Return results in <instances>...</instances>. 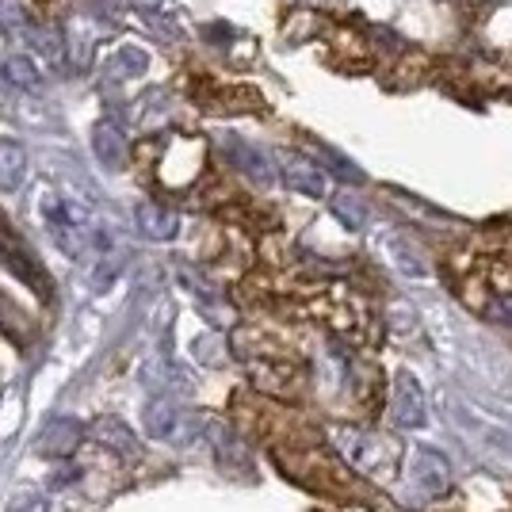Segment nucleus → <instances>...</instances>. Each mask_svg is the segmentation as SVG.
Here are the masks:
<instances>
[{"instance_id": "nucleus-1", "label": "nucleus", "mask_w": 512, "mask_h": 512, "mask_svg": "<svg viewBox=\"0 0 512 512\" xmlns=\"http://www.w3.org/2000/svg\"><path fill=\"white\" fill-rule=\"evenodd\" d=\"M85 436L96 444V448L104 451V455L119 459L123 467H130V463H138V459H142V444H138V436H134L119 417H100V421H92V428H85Z\"/></svg>"}, {"instance_id": "nucleus-2", "label": "nucleus", "mask_w": 512, "mask_h": 512, "mask_svg": "<svg viewBox=\"0 0 512 512\" xmlns=\"http://www.w3.org/2000/svg\"><path fill=\"white\" fill-rule=\"evenodd\" d=\"M146 428H150L153 440H165V444H180V440H192L195 432H203V421L184 417L172 402H153L146 409Z\"/></svg>"}, {"instance_id": "nucleus-3", "label": "nucleus", "mask_w": 512, "mask_h": 512, "mask_svg": "<svg viewBox=\"0 0 512 512\" xmlns=\"http://www.w3.org/2000/svg\"><path fill=\"white\" fill-rule=\"evenodd\" d=\"M390 417H394V425L402 428H417L425 425V394H421V386L417 379L402 371L398 379H394V390H390Z\"/></svg>"}, {"instance_id": "nucleus-4", "label": "nucleus", "mask_w": 512, "mask_h": 512, "mask_svg": "<svg viewBox=\"0 0 512 512\" xmlns=\"http://www.w3.org/2000/svg\"><path fill=\"white\" fill-rule=\"evenodd\" d=\"M409 474H413V486L421 490V497H440V493L451 486V467L444 455L436 451H413V463H409Z\"/></svg>"}, {"instance_id": "nucleus-5", "label": "nucleus", "mask_w": 512, "mask_h": 512, "mask_svg": "<svg viewBox=\"0 0 512 512\" xmlns=\"http://www.w3.org/2000/svg\"><path fill=\"white\" fill-rule=\"evenodd\" d=\"M283 184L295 195H306V199H325L329 195V176L321 165L306 161V157H287L283 161Z\"/></svg>"}, {"instance_id": "nucleus-6", "label": "nucleus", "mask_w": 512, "mask_h": 512, "mask_svg": "<svg viewBox=\"0 0 512 512\" xmlns=\"http://www.w3.org/2000/svg\"><path fill=\"white\" fill-rule=\"evenodd\" d=\"M337 451H341L352 467L367 470V474L379 470V455H383L379 440L367 436V432H356V428H337Z\"/></svg>"}, {"instance_id": "nucleus-7", "label": "nucleus", "mask_w": 512, "mask_h": 512, "mask_svg": "<svg viewBox=\"0 0 512 512\" xmlns=\"http://www.w3.org/2000/svg\"><path fill=\"white\" fill-rule=\"evenodd\" d=\"M134 222H138V230L150 237V241H172V237L180 234V218L165 203H138Z\"/></svg>"}, {"instance_id": "nucleus-8", "label": "nucleus", "mask_w": 512, "mask_h": 512, "mask_svg": "<svg viewBox=\"0 0 512 512\" xmlns=\"http://www.w3.org/2000/svg\"><path fill=\"white\" fill-rule=\"evenodd\" d=\"M92 153H96V161L104 165V169H123V161H127V142H123V134L115 123H96L92 127Z\"/></svg>"}, {"instance_id": "nucleus-9", "label": "nucleus", "mask_w": 512, "mask_h": 512, "mask_svg": "<svg viewBox=\"0 0 512 512\" xmlns=\"http://www.w3.org/2000/svg\"><path fill=\"white\" fill-rule=\"evenodd\" d=\"M81 436H85V428L73 425L69 417H62V421H54V425L39 436V451H43V455H69V451L81 444Z\"/></svg>"}, {"instance_id": "nucleus-10", "label": "nucleus", "mask_w": 512, "mask_h": 512, "mask_svg": "<svg viewBox=\"0 0 512 512\" xmlns=\"http://www.w3.org/2000/svg\"><path fill=\"white\" fill-rule=\"evenodd\" d=\"M27 176V150L20 142H0V188L16 192Z\"/></svg>"}, {"instance_id": "nucleus-11", "label": "nucleus", "mask_w": 512, "mask_h": 512, "mask_svg": "<svg viewBox=\"0 0 512 512\" xmlns=\"http://www.w3.org/2000/svg\"><path fill=\"white\" fill-rule=\"evenodd\" d=\"M386 253L394 260V268L398 272H406V276H425V260H421V249L409 241V237H386Z\"/></svg>"}, {"instance_id": "nucleus-12", "label": "nucleus", "mask_w": 512, "mask_h": 512, "mask_svg": "<svg viewBox=\"0 0 512 512\" xmlns=\"http://www.w3.org/2000/svg\"><path fill=\"white\" fill-rule=\"evenodd\" d=\"M333 211H337V218H341L348 230H363L367 226V211H363V203L356 199V195H333Z\"/></svg>"}, {"instance_id": "nucleus-13", "label": "nucleus", "mask_w": 512, "mask_h": 512, "mask_svg": "<svg viewBox=\"0 0 512 512\" xmlns=\"http://www.w3.org/2000/svg\"><path fill=\"white\" fill-rule=\"evenodd\" d=\"M234 153L241 157V169L249 172V176H256L260 184H268V180H272V169H268V161H264L260 153H253L249 146H234Z\"/></svg>"}, {"instance_id": "nucleus-14", "label": "nucleus", "mask_w": 512, "mask_h": 512, "mask_svg": "<svg viewBox=\"0 0 512 512\" xmlns=\"http://www.w3.org/2000/svg\"><path fill=\"white\" fill-rule=\"evenodd\" d=\"M4 512H50V501H46L39 490H23L8 501V509Z\"/></svg>"}, {"instance_id": "nucleus-15", "label": "nucleus", "mask_w": 512, "mask_h": 512, "mask_svg": "<svg viewBox=\"0 0 512 512\" xmlns=\"http://www.w3.org/2000/svg\"><path fill=\"white\" fill-rule=\"evenodd\" d=\"M8 81H12V85H20V88L39 85V77H35V65L27 62V58H12V62H8Z\"/></svg>"}, {"instance_id": "nucleus-16", "label": "nucleus", "mask_w": 512, "mask_h": 512, "mask_svg": "<svg viewBox=\"0 0 512 512\" xmlns=\"http://www.w3.org/2000/svg\"><path fill=\"white\" fill-rule=\"evenodd\" d=\"M493 321H501V325H512V291H501V295H493L486 306H482Z\"/></svg>"}, {"instance_id": "nucleus-17", "label": "nucleus", "mask_w": 512, "mask_h": 512, "mask_svg": "<svg viewBox=\"0 0 512 512\" xmlns=\"http://www.w3.org/2000/svg\"><path fill=\"white\" fill-rule=\"evenodd\" d=\"M130 4H134V8H142V12H153V8H161L165 0H130Z\"/></svg>"}]
</instances>
